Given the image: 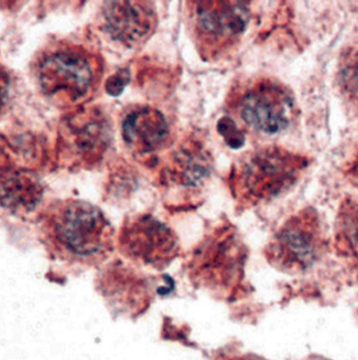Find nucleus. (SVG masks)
Masks as SVG:
<instances>
[{"label":"nucleus","mask_w":358,"mask_h":360,"mask_svg":"<svg viewBox=\"0 0 358 360\" xmlns=\"http://www.w3.org/2000/svg\"><path fill=\"white\" fill-rule=\"evenodd\" d=\"M40 233L53 259L75 266L104 262L115 244V231L104 213L78 199L51 203L40 219Z\"/></svg>","instance_id":"f257e3e1"},{"label":"nucleus","mask_w":358,"mask_h":360,"mask_svg":"<svg viewBox=\"0 0 358 360\" xmlns=\"http://www.w3.org/2000/svg\"><path fill=\"white\" fill-rule=\"evenodd\" d=\"M40 91L58 107L77 106L89 100L102 78V62L81 44L57 41L36 56L33 65Z\"/></svg>","instance_id":"f03ea898"},{"label":"nucleus","mask_w":358,"mask_h":360,"mask_svg":"<svg viewBox=\"0 0 358 360\" xmlns=\"http://www.w3.org/2000/svg\"><path fill=\"white\" fill-rule=\"evenodd\" d=\"M306 166V158L282 148L250 152L233 169L231 192L245 207L267 202L293 186Z\"/></svg>","instance_id":"7ed1b4c3"},{"label":"nucleus","mask_w":358,"mask_h":360,"mask_svg":"<svg viewBox=\"0 0 358 360\" xmlns=\"http://www.w3.org/2000/svg\"><path fill=\"white\" fill-rule=\"evenodd\" d=\"M191 35L205 60H217L241 39L250 19L245 1L186 2Z\"/></svg>","instance_id":"20e7f679"},{"label":"nucleus","mask_w":358,"mask_h":360,"mask_svg":"<svg viewBox=\"0 0 358 360\" xmlns=\"http://www.w3.org/2000/svg\"><path fill=\"white\" fill-rule=\"evenodd\" d=\"M321 250L317 214L304 210L287 220L270 240L265 257L274 269L299 272L309 269Z\"/></svg>","instance_id":"39448f33"},{"label":"nucleus","mask_w":358,"mask_h":360,"mask_svg":"<svg viewBox=\"0 0 358 360\" xmlns=\"http://www.w3.org/2000/svg\"><path fill=\"white\" fill-rule=\"evenodd\" d=\"M120 252L129 260L155 269L168 266L179 256V238L174 231L150 215L125 222L119 237Z\"/></svg>","instance_id":"423d86ee"},{"label":"nucleus","mask_w":358,"mask_h":360,"mask_svg":"<svg viewBox=\"0 0 358 360\" xmlns=\"http://www.w3.org/2000/svg\"><path fill=\"white\" fill-rule=\"evenodd\" d=\"M237 108L250 129L263 134H280L293 119V96L283 85L261 79L246 86L238 100Z\"/></svg>","instance_id":"0eeeda50"},{"label":"nucleus","mask_w":358,"mask_h":360,"mask_svg":"<svg viewBox=\"0 0 358 360\" xmlns=\"http://www.w3.org/2000/svg\"><path fill=\"white\" fill-rule=\"evenodd\" d=\"M101 21L111 40L135 49L153 35L158 14L150 1H108L103 4Z\"/></svg>","instance_id":"6e6552de"},{"label":"nucleus","mask_w":358,"mask_h":360,"mask_svg":"<svg viewBox=\"0 0 358 360\" xmlns=\"http://www.w3.org/2000/svg\"><path fill=\"white\" fill-rule=\"evenodd\" d=\"M124 141L135 153L146 155L164 149L170 137L165 115L149 106H135L121 122Z\"/></svg>","instance_id":"1a4fd4ad"},{"label":"nucleus","mask_w":358,"mask_h":360,"mask_svg":"<svg viewBox=\"0 0 358 360\" xmlns=\"http://www.w3.org/2000/svg\"><path fill=\"white\" fill-rule=\"evenodd\" d=\"M44 197L39 177L27 169L0 171V205L15 214L35 211Z\"/></svg>","instance_id":"9d476101"},{"label":"nucleus","mask_w":358,"mask_h":360,"mask_svg":"<svg viewBox=\"0 0 358 360\" xmlns=\"http://www.w3.org/2000/svg\"><path fill=\"white\" fill-rule=\"evenodd\" d=\"M212 160L198 145L188 143L175 151L169 165V179L184 188H197L209 179Z\"/></svg>","instance_id":"9b49d317"},{"label":"nucleus","mask_w":358,"mask_h":360,"mask_svg":"<svg viewBox=\"0 0 358 360\" xmlns=\"http://www.w3.org/2000/svg\"><path fill=\"white\" fill-rule=\"evenodd\" d=\"M111 129L104 115L91 112L89 119L79 122L75 136L76 154L84 162H91L102 155L110 141Z\"/></svg>","instance_id":"f8f14e48"},{"label":"nucleus","mask_w":358,"mask_h":360,"mask_svg":"<svg viewBox=\"0 0 358 360\" xmlns=\"http://www.w3.org/2000/svg\"><path fill=\"white\" fill-rule=\"evenodd\" d=\"M340 233L343 240L358 255V203L345 207L340 219Z\"/></svg>","instance_id":"ddd939ff"},{"label":"nucleus","mask_w":358,"mask_h":360,"mask_svg":"<svg viewBox=\"0 0 358 360\" xmlns=\"http://www.w3.org/2000/svg\"><path fill=\"white\" fill-rule=\"evenodd\" d=\"M217 130L231 149H240L243 147L245 136L231 117L220 119L217 124Z\"/></svg>","instance_id":"4468645a"},{"label":"nucleus","mask_w":358,"mask_h":360,"mask_svg":"<svg viewBox=\"0 0 358 360\" xmlns=\"http://www.w3.org/2000/svg\"><path fill=\"white\" fill-rule=\"evenodd\" d=\"M342 78L345 87L350 91L358 92V57L349 53L343 61Z\"/></svg>","instance_id":"2eb2a0df"},{"label":"nucleus","mask_w":358,"mask_h":360,"mask_svg":"<svg viewBox=\"0 0 358 360\" xmlns=\"http://www.w3.org/2000/svg\"><path fill=\"white\" fill-rule=\"evenodd\" d=\"M129 82V72L123 70L111 76L106 82V91L110 96H117L123 92L127 83Z\"/></svg>","instance_id":"dca6fc26"},{"label":"nucleus","mask_w":358,"mask_h":360,"mask_svg":"<svg viewBox=\"0 0 358 360\" xmlns=\"http://www.w3.org/2000/svg\"><path fill=\"white\" fill-rule=\"evenodd\" d=\"M10 98V77L4 66L0 65V115L6 110Z\"/></svg>","instance_id":"f3484780"},{"label":"nucleus","mask_w":358,"mask_h":360,"mask_svg":"<svg viewBox=\"0 0 358 360\" xmlns=\"http://www.w3.org/2000/svg\"><path fill=\"white\" fill-rule=\"evenodd\" d=\"M231 360H252V359H248V357H239V359H231Z\"/></svg>","instance_id":"a211bd4d"}]
</instances>
